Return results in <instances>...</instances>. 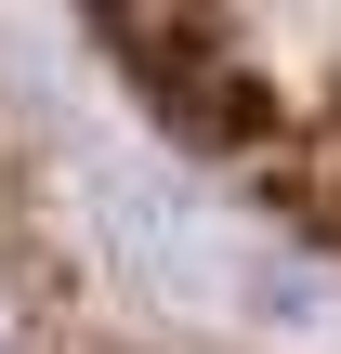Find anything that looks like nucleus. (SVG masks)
Masks as SVG:
<instances>
[{
  "label": "nucleus",
  "mask_w": 341,
  "mask_h": 354,
  "mask_svg": "<svg viewBox=\"0 0 341 354\" xmlns=\"http://www.w3.org/2000/svg\"><path fill=\"white\" fill-rule=\"evenodd\" d=\"M105 53L184 118L197 145L276 171L341 236V26L329 39H250V26H105Z\"/></svg>",
  "instance_id": "1"
}]
</instances>
